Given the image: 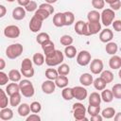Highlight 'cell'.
I'll use <instances>...</instances> for the list:
<instances>
[{"mask_svg":"<svg viewBox=\"0 0 121 121\" xmlns=\"http://www.w3.org/2000/svg\"><path fill=\"white\" fill-rule=\"evenodd\" d=\"M64 60L63 53L60 50H54L48 55L45 56V63L48 66H56L60 65Z\"/></svg>","mask_w":121,"mask_h":121,"instance_id":"1","label":"cell"},{"mask_svg":"<svg viewBox=\"0 0 121 121\" xmlns=\"http://www.w3.org/2000/svg\"><path fill=\"white\" fill-rule=\"evenodd\" d=\"M19 86H20V92H21L23 96H25V97H32L34 95L35 90H34L33 84H32V82L30 80H28V79L20 80Z\"/></svg>","mask_w":121,"mask_h":121,"instance_id":"2","label":"cell"},{"mask_svg":"<svg viewBox=\"0 0 121 121\" xmlns=\"http://www.w3.org/2000/svg\"><path fill=\"white\" fill-rule=\"evenodd\" d=\"M23 49L24 48L21 43H12L7 47L6 56L10 60H14L21 56V54L23 53Z\"/></svg>","mask_w":121,"mask_h":121,"instance_id":"3","label":"cell"},{"mask_svg":"<svg viewBox=\"0 0 121 121\" xmlns=\"http://www.w3.org/2000/svg\"><path fill=\"white\" fill-rule=\"evenodd\" d=\"M73 115L74 118L78 121H81V120H88V118H86V108L84 107L83 104L81 103H75L73 105Z\"/></svg>","mask_w":121,"mask_h":121,"instance_id":"4","label":"cell"},{"mask_svg":"<svg viewBox=\"0 0 121 121\" xmlns=\"http://www.w3.org/2000/svg\"><path fill=\"white\" fill-rule=\"evenodd\" d=\"M114 17H115L114 10H112V9H103V11L101 13V21H102V24L105 26H109L110 25L112 24V22L114 20Z\"/></svg>","mask_w":121,"mask_h":121,"instance_id":"5","label":"cell"},{"mask_svg":"<svg viewBox=\"0 0 121 121\" xmlns=\"http://www.w3.org/2000/svg\"><path fill=\"white\" fill-rule=\"evenodd\" d=\"M20 33H21V30L20 28L15 26V25H10V26H8L5 27L4 29V35L7 37V38H10V39H15V38H18L20 36Z\"/></svg>","mask_w":121,"mask_h":121,"instance_id":"6","label":"cell"},{"mask_svg":"<svg viewBox=\"0 0 121 121\" xmlns=\"http://www.w3.org/2000/svg\"><path fill=\"white\" fill-rule=\"evenodd\" d=\"M91 61V54L87 50H81L77 56V62L80 66H86Z\"/></svg>","mask_w":121,"mask_h":121,"instance_id":"7","label":"cell"},{"mask_svg":"<svg viewBox=\"0 0 121 121\" xmlns=\"http://www.w3.org/2000/svg\"><path fill=\"white\" fill-rule=\"evenodd\" d=\"M90 70L95 75L101 74V72L103 71V61L99 59L93 60L90 64Z\"/></svg>","mask_w":121,"mask_h":121,"instance_id":"8","label":"cell"},{"mask_svg":"<svg viewBox=\"0 0 121 121\" xmlns=\"http://www.w3.org/2000/svg\"><path fill=\"white\" fill-rule=\"evenodd\" d=\"M73 94H74V97L79 101L84 100L87 97V90L82 87V86H75L73 87Z\"/></svg>","mask_w":121,"mask_h":121,"instance_id":"9","label":"cell"},{"mask_svg":"<svg viewBox=\"0 0 121 121\" xmlns=\"http://www.w3.org/2000/svg\"><path fill=\"white\" fill-rule=\"evenodd\" d=\"M75 31L78 35H83V36H88V27H87V23L84 21H78L75 25Z\"/></svg>","mask_w":121,"mask_h":121,"instance_id":"10","label":"cell"},{"mask_svg":"<svg viewBox=\"0 0 121 121\" xmlns=\"http://www.w3.org/2000/svg\"><path fill=\"white\" fill-rule=\"evenodd\" d=\"M55 89H56V84H55V81L51 80V79H48V80H45L43 82L42 84V90L44 94H47V95H50V94H53L55 92Z\"/></svg>","mask_w":121,"mask_h":121,"instance_id":"11","label":"cell"},{"mask_svg":"<svg viewBox=\"0 0 121 121\" xmlns=\"http://www.w3.org/2000/svg\"><path fill=\"white\" fill-rule=\"evenodd\" d=\"M42 26H43V21L38 19L37 17L33 16L31 19H30V22H29V29L30 31L32 32H38L39 30H41L42 28Z\"/></svg>","mask_w":121,"mask_h":121,"instance_id":"12","label":"cell"},{"mask_svg":"<svg viewBox=\"0 0 121 121\" xmlns=\"http://www.w3.org/2000/svg\"><path fill=\"white\" fill-rule=\"evenodd\" d=\"M87 27H88V36L95 35L101 30V24L99 22H88Z\"/></svg>","mask_w":121,"mask_h":121,"instance_id":"13","label":"cell"},{"mask_svg":"<svg viewBox=\"0 0 121 121\" xmlns=\"http://www.w3.org/2000/svg\"><path fill=\"white\" fill-rule=\"evenodd\" d=\"M113 38V33L111 29L109 28H105L103 29L100 34H99V40L102 43H109L112 41V39Z\"/></svg>","mask_w":121,"mask_h":121,"instance_id":"14","label":"cell"},{"mask_svg":"<svg viewBox=\"0 0 121 121\" xmlns=\"http://www.w3.org/2000/svg\"><path fill=\"white\" fill-rule=\"evenodd\" d=\"M26 17V9L19 6V7H16L13 10H12V18L14 20H17V21H20L22 19H24Z\"/></svg>","mask_w":121,"mask_h":121,"instance_id":"15","label":"cell"},{"mask_svg":"<svg viewBox=\"0 0 121 121\" xmlns=\"http://www.w3.org/2000/svg\"><path fill=\"white\" fill-rule=\"evenodd\" d=\"M79 82L83 86H90L94 82L93 76L89 73H84L79 77Z\"/></svg>","mask_w":121,"mask_h":121,"instance_id":"16","label":"cell"},{"mask_svg":"<svg viewBox=\"0 0 121 121\" xmlns=\"http://www.w3.org/2000/svg\"><path fill=\"white\" fill-rule=\"evenodd\" d=\"M109 66L112 69H120L121 68V58L116 55H112L109 60Z\"/></svg>","mask_w":121,"mask_h":121,"instance_id":"17","label":"cell"},{"mask_svg":"<svg viewBox=\"0 0 121 121\" xmlns=\"http://www.w3.org/2000/svg\"><path fill=\"white\" fill-rule=\"evenodd\" d=\"M41 45H42V49H43V53L45 54V56L55 50V44H54V43H53L51 40L45 41V42L43 43Z\"/></svg>","mask_w":121,"mask_h":121,"instance_id":"18","label":"cell"},{"mask_svg":"<svg viewBox=\"0 0 121 121\" xmlns=\"http://www.w3.org/2000/svg\"><path fill=\"white\" fill-rule=\"evenodd\" d=\"M101 100H102L101 95L96 92L91 93V95H89V105L99 106L100 103H101Z\"/></svg>","mask_w":121,"mask_h":121,"instance_id":"19","label":"cell"},{"mask_svg":"<svg viewBox=\"0 0 121 121\" xmlns=\"http://www.w3.org/2000/svg\"><path fill=\"white\" fill-rule=\"evenodd\" d=\"M53 24L57 27H61L64 26V14H63V12H58L54 15Z\"/></svg>","mask_w":121,"mask_h":121,"instance_id":"20","label":"cell"},{"mask_svg":"<svg viewBox=\"0 0 121 121\" xmlns=\"http://www.w3.org/2000/svg\"><path fill=\"white\" fill-rule=\"evenodd\" d=\"M12 117H13V112H12L11 109H9L8 107L1 109V111H0V119L8 121V120L12 119Z\"/></svg>","mask_w":121,"mask_h":121,"instance_id":"21","label":"cell"},{"mask_svg":"<svg viewBox=\"0 0 121 121\" xmlns=\"http://www.w3.org/2000/svg\"><path fill=\"white\" fill-rule=\"evenodd\" d=\"M69 83V80H68V78L66 76H62V75H59L58 78L55 79V84L57 87L59 88H65L67 87Z\"/></svg>","mask_w":121,"mask_h":121,"instance_id":"22","label":"cell"},{"mask_svg":"<svg viewBox=\"0 0 121 121\" xmlns=\"http://www.w3.org/2000/svg\"><path fill=\"white\" fill-rule=\"evenodd\" d=\"M31 112L30 110V105L26 104V103H22L19 105L18 107V113L20 116L22 117H26L29 114V112Z\"/></svg>","mask_w":121,"mask_h":121,"instance_id":"23","label":"cell"},{"mask_svg":"<svg viewBox=\"0 0 121 121\" xmlns=\"http://www.w3.org/2000/svg\"><path fill=\"white\" fill-rule=\"evenodd\" d=\"M101 98L104 102L106 103H110L112 101L113 99V95H112V90H109V89H104L102 90V93H101Z\"/></svg>","mask_w":121,"mask_h":121,"instance_id":"24","label":"cell"},{"mask_svg":"<svg viewBox=\"0 0 121 121\" xmlns=\"http://www.w3.org/2000/svg\"><path fill=\"white\" fill-rule=\"evenodd\" d=\"M19 91H20V86H19V84H17L16 82L9 83V84H8L7 87H6V93H7V95H9V96H10L11 95H13V94L19 92Z\"/></svg>","mask_w":121,"mask_h":121,"instance_id":"25","label":"cell"},{"mask_svg":"<svg viewBox=\"0 0 121 121\" xmlns=\"http://www.w3.org/2000/svg\"><path fill=\"white\" fill-rule=\"evenodd\" d=\"M22 73L16 69H12L9 72V78L12 82H18L21 80Z\"/></svg>","mask_w":121,"mask_h":121,"instance_id":"26","label":"cell"},{"mask_svg":"<svg viewBox=\"0 0 121 121\" xmlns=\"http://www.w3.org/2000/svg\"><path fill=\"white\" fill-rule=\"evenodd\" d=\"M93 84H94V87H95L97 91H102V90H104V89L106 88L107 82H106V81H105V80L100 77V78H95V79L94 80Z\"/></svg>","mask_w":121,"mask_h":121,"instance_id":"27","label":"cell"},{"mask_svg":"<svg viewBox=\"0 0 121 121\" xmlns=\"http://www.w3.org/2000/svg\"><path fill=\"white\" fill-rule=\"evenodd\" d=\"M21 95L22 94H20V92H17V93L13 94V95H11L9 96V104H10V106L15 107V106H18L21 103V99H22L21 98Z\"/></svg>","mask_w":121,"mask_h":121,"instance_id":"28","label":"cell"},{"mask_svg":"<svg viewBox=\"0 0 121 121\" xmlns=\"http://www.w3.org/2000/svg\"><path fill=\"white\" fill-rule=\"evenodd\" d=\"M101 18V14L97 10H91L87 14L88 22H99Z\"/></svg>","mask_w":121,"mask_h":121,"instance_id":"29","label":"cell"},{"mask_svg":"<svg viewBox=\"0 0 121 121\" xmlns=\"http://www.w3.org/2000/svg\"><path fill=\"white\" fill-rule=\"evenodd\" d=\"M105 49H106V52L109 55H114L117 52V50H118V46H117V43H116L109 42V43H107Z\"/></svg>","mask_w":121,"mask_h":121,"instance_id":"30","label":"cell"},{"mask_svg":"<svg viewBox=\"0 0 121 121\" xmlns=\"http://www.w3.org/2000/svg\"><path fill=\"white\" fill-rule=\"evenodd\" d=\"M115 110L114 108L112 107H108L106 109H104L101 112V115L103 116V118H106V119H111L112 118L114 115H115Z\"/></svg>","mask_w":121,"mask_h":121,"instance_id":"31","label":"cell"},{"mask_svg":"<svg viewBox=\"0 0 121 121\" xmlns=\"http://www.w3.org/2000/svg\"><path fill=\"white\" fill-rule=\"evenodd\" d=\"M49 15H50V14H49L48 11H46V10L43 9H39V8H38V9L35 11V13H34V16L37 17L38 19L42 20V21L47 19V18L49 17Z\"/></svg>","mask_w":121,"mask_h":121,"instance_id":"32","label":"cell"},{"mask_svg":"<svg viewBox=\"0 0 121 121\" xmlns=\"http://www.w3.org/2000/svg\"><path fill=\"white\" fill-rule=\"evenodd\" d=\"M32 60H33L34 64H36L37 66H41V65H43L44 63L45 59H44V56L42 53H35L33 55Z\"/></svg>","mask_w":121,"mask_h":121,"instance_id":"33","label":"cell"},{"mask_svg":"<svg viewBox=\"0 0 121 121\" xmlns=\"http://www.w3.org/2000/svg\"><path fill=\"white\" fill-rule=\"evenodd\" d=\"M64 54H65V56H66L68 59H73V58L76 57V54H77V48H76L74 45H68V46H65Z\"/></svg>","mask_w":121,"mask_h":121,"instance_id":"34","label":"cell"},{"mask_svg":"<svg viewBox=\"0 0 121 121\" xmlns=\"http://www.w3.org/2000/svg\"><path fill=\"white\" fill-rule=\"evenodd\" d=\"M61 95L62 98L65 100H71L74 98V94H73V88H69V87H65L63 88V90L61 91Z\"/></svg>","mask_w":121,"mask_h":121,"instance_id":"35","label":"cell"},{"mask_svg":"<svg viewBox=\"0 0 121 121\" xmlns=\"http://www.w3.org/2000/svg\"><path fill=\"white\" fill-rule=\"evenodd\" d=\"M64 14V26H71L75 21V15L71 11H65Z\"/></svg>","mask_w":121,"mask_h":121,"instance_id":"36","label":"cell"},{"mask_svg":"<svg viewBox=\"0 0 121 121\" xmlns=\"http://www.w3.org/2000/svg\"><path fill=\"white\" fill-rule=\"evenodd\" d=\"M59 76V73H58V70L54 69V68H48L46 69L45 71V77L48 78V79H51V80H55Z\"/></svg>","mask_w":121,"mask_h":121,"instance_id":"37","label":"cell"},{"mask_svg":"<svg viewBox=\"0 0 121 121\" xmlns=\"http://www.w3.org/2000/svg\"><path fill=\"white\" fill-rule=\"evenodd\" d=\"M0 95H1V98H0V108L3 109V108H7L8 107V104L9 102L6 93L4 90L0 89Z\"/></svg>","mask_w":121,"mask_h":121,"instance_id":"38","label":"cell"},{"mask_svg":"<svg viewBox=\"0 0 121 121\" xmlns=\"http://www.w3.org/2000/svg\"><path fill=\"white\" fill-rule=\"evenodd\" d=\"M106 82L107 84L108 83H111L112 80H113V74L110 71V70H105V71H102L101 72V76H100Z\"/></svg>","mask_w":121,"mask_h":121,"instance_id":"39","label":"cell"},{"mask_svg":"<svg viewBox=\"0 0 121 121\" xmlns=\"http://www.w3.org/2000/svg\"><path fill=\"white\" fill-rule=\"evenodd\" d=\"M74 40L73 38L70 36V35H62L60 39V44L64 45V46H68V45H71L73 43Z\"/></svg>","mask_w":121,"mask_h":121,"instance_id":"40","label":"cell"},{"mask_svg":"<svg viewBox=\"0 0 121 121\" xmlns=\"http://www.w3.org/2000/svg\"><path fill=\"white\" fill-rule=\"evenodd\" d=\"M112 95H113L114 98L121 99V83L114 84L112 88Z\"/></svg>","mask_w":121,"mask_h":121,"instance_id":"41","label":"cell"},{"mask_svg":"<svg viewBox=\"0 0 121 121\" xmlns=\"http://www.w3.org/2000/svg\"><path fill=\"white\" fill-rule=\"evenodd\" d=\"M57 70H58L59 75H62V76H67L70 73V67L68 64H65V63L60 64Z\"/></svg>","mask_w":121,"mask_h":121,"instance_id":"42","label":"cell"},{"mask_svg":"<svg viewBox=\"0 0 121 121\" xmlns=\"http://www.w3.org/2000/svg\"><path fill=\"white\" fill-rule=\"evenodd\" d=\"M47 40H50V37H49V35H48L46 32H41V33H39V34L37 35V37H36V41H37V43H40V44H42L43 43H44V42L47 41Z\"/></svg>","mask_w":121,"mask_h":121,"instance_id":"43","label":"cell"},{"mask_svg":"<svg viewBox=\"0 0 121 121\" xmlns=\"http://www.w3.org/2000/svg\"><path fill=\"white\" fill-rule=\"evenodd\" d=\"M87 112L88 113L93 116V115H95V114H98L100 112V105L99 106H94V105H89L88 109H87Z\"/></svg>","mask_w":121,"mask_h":121,"instance_id":"44","label":"cell"},{"mask_svg":"<svg viewBox=\"0 0 121 121\" xmlns=\"http://www.w3.org/2000/svg\"><path fill=\"white\" fill-rule=\"evenodd\" d=\"M30 110H31V112H34V113L40 112L41 110H42V106H41L40 102H38V101H33V102L30 104Z\"/></svg>","mask_w":121,"mask_h":121,"instance_id":"45","label":"cell"},{"mask_svg":"<svg viewBox=\"0 0 121 121\" xmlns=\"http://www.w3.org/2000/svg\"><path fill=\"white\" fill-rule=\"evenodd\" d=\"M92 6L95 9H102L105 6V0H92Z\"/></svg>","mask_w":121,"mask_h":121,"instance_id":"46","label":"cell"},{"mask_svg":"<svg viewBox=\"0 0 121 121\" xmlns=\"http://www.w3.org/2000/svg\"><path fill=\"white\" fill-rule=\"evenodd\" d=\"M25 9H26V11H29V12H31V11H36V10L38 9L37 3H36L35 1H30V2L25 7Z\"/></svg>","mask_w":121,"mask_h":121,"instance_id":"47","label":"cell"},{"mask_svg":"<svg viewBox=\"0 0 121 121\" xmlns=\"http://www.w3.org/2000/svg\"><path fill=\"white\" fill-rule=\"evenodd\" d=\"M32 61L30 59L26 58L23 60L22 63H21V69H28V68H32Z\"/></svg>","mask_w":121,"mask_h":121,"instance_id":"48","label":"cell"},{"mask_svg":"<svg viewBox=\"0 0 121 121\" xmlns=\"http://www.w3.org/2000/svg\"><path fill=\"white\" fill-rule=\"evenodd\" d=\"M21 73L26 78H32L34 76V69L33 67L28 69H21Z\"/></svg>","mask_w":121,"mask_h":121,"instance_id":"49","label":"cell"},{"mask_svg":"<svg viewBox=\"0 0 121 121\" xmlns=\"http://www.w3.org/2000/svg\"><path fill=\"white\" fill-rule=\"evenodd\" d=\"M39 9H45L46 11L49 12V14H52L54 12V8L51 4H48V3H43V4H41L39 6Z\"/></svg>","mask_w":121,"mask_h":121,"instance_id":"50","label":"cell"},{"mask_svg":"<svg viewBox=\"0 0 121 121\" xmlns=\"http://www.w3.org/2000/svg\"><path fill=\"white\" fill-rule=\"evenodd\" d=\"M9 80V76L6 74V73H4L3 71H1L0 72V85H6V83H8V81Z\"/></svg>","mask_w":121,"mask_h":121,"instance_id":"51","label":"cell"},{"mask_svg":"<svg viewBox=\"0 0 121 121\" xmlns=\"http://www.w3.org/2000/svg\"><path fill=\"white\" fill-rule=\"evenodd\" d=\"M26 121H41V117L37 114V113H32L28 116H26Z\"/></svg>","mask_w":121,"mask_h":121,"instance_id":"52","label":"cell"},{"mask_svg":"<svg viewBox=\"0 0 121 121\" xmlns=\"http://www.w3.org/2000/svg\"><path fill=\"white\" fill-rule=\"evenodd\" d=\"M112 26H113V29L117 32L121 31V20H115L112 22Z\"/></svg>","mask_w":121,"mask_h":121,"instance_id":"53","label":"cell"},{"mask_svg":"<svg viewBox=\"0 0 121 121\" xmlns=\"http://www.w3.org/2000/svg\"><path fill=\"white\" fill-rule=\"evenodd\" d=\"M110 8H111L112 10H118V9L121 8V1H120V0L115 1L114 3H112V4L110 5Z\"/></svg>","mask_w":121,"mask_h":121,"instance_id":"54","label":"cell"},{"mask_svg":"<svg viewBox=\"0 0 121 121\" xmlns=\"http://www.w3.org/2000/svg\"><path fill=\"white\" fill-rule=\"evenodd\" d=\"M102 120H103V116L100 115L99 113L91 116V121H102Z\"/></svg>","mask_w":121,"mask_h":121,"instance_id":"55","label":"cell"},{"mask_svg":"<svg viewBox=\"0 0 121 121\" xmlns=\"http://www.w3.org/2000/svg\"><path fill=\"white\" fill-rule=\"evenodd\" d=\"M6 12H7L6 7L4 5H0V17H4Z\"/></svg>","mask_w":121,"mask_h":121,"instance_id":"56","label":"cell"},{"mask_svg":"<svg viewBox=\"0 0 121 121\" xmlns=\"http://www.w3.org/2000/svg\"><path fill=\"white\" fill-rule=\"evenodd\" d=\"M30 1H31V0H17L18 4H19L21 7H26Z\"/></svg>","mask_w":121,"mask_h":121,"instance_id":"57","label":"cell"},{"mask_svg":"<svg viewBox=\"0 0 121 121\" xmlns=\"http://www.w3.org/2000/svg\"><path fill=\"white\" fill-rule=\"evenodd\" d=\"M113 119H114V121H121V112L115 113V115L113 116Z\"/></svg>","mask_w":121,"mask_h":121,"instance_id":"58","label":"cell"},{"mask_svg":"<svg viewBox=\"0 0 121 121\" xmlns=\"http://www.w3.org/2000/svg\"><path fill=\"white\" fill-rule=\"evenodd\" d=\"M5 65H6V63H5V60H4V59H0V70L2 71L4 68H5Z\"/></svg>","mask_w":121,"mask_h":121,"instance_id":"59","label":"cell"},{"mask_svg":"<svg viewBox=\"0 0 121 121\" xmlns=\"http://www.w3.org/2000/svg\"><path fill=\"white\" fill-rule=\"evenodd\" d=\"M45 2L48 3V4H54V3L57 2V0H45Z\"/></svg>","mask_w":121,"mask_h":121,"instance_id":"60","label":"cell"},{"mask_svg":"<svg viewBox=\"0 0 121 121\" xmlns=\"http://www.w3.org/2000/svg\"><path fill=\"white\" fill-rule=\"evenodd\" d=\"M115 1H117V0H105V2H106V3H108L109 5H111V4H112V3H114Z\"/></svg>","mask_w":121,"mask_h":121,"instance_id":"61","label":"cell"},{"mask_svg":"<svg viewBox=\"0 0 121 121\" xmlns=\"http://www.w3.org/2000/svg\"><path fill=\"white\" fill-rule=\"evenodd\" d=\"M118 76H119V78L121 79V68L119 69V72H118Z\"/></svg>","mask_w":121,"mask_h":121,"instance_id":"62","label":"cell"},{"mask_svg":"<svg viewBox=\"0 0 121 121\" xmlns=\"http://www.w3.org/2000/svg\"><path fill=\"white\" fill-rule=\"evenodd\" d=\"M6 1H8V2H14L15 0H6Z\"/></svg>","mask_w":121,"mask_h":121,"instance_id":"63","label":"cell"}]
</instances>
